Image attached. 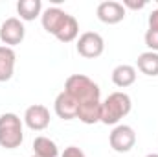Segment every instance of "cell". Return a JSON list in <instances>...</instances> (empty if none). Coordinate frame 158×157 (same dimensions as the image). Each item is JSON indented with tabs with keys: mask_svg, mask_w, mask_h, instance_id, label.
Masks as SVG:
<instances>
[{
	"mask_svg": "<svg viewBox=\"0 0 158 157\" xmlns=\"http://www.w3.org/2000/svg\"><path fill=\"white\" fill-rule=\"evenodd\" d=\"M132 109V102L131 96L123 91H116L112 94H109L105 98V102H101V124L107 126H116L121 118H125Z\"/></svg>",
	"mask_w": 158,
	"mask_h": 157,
	"instance_id": "6da1fadb",
	"label": "cell"
},
{
	"mask_svg": "<svg viewBox=\"0 0 158 157\" xmlns=\"http://www.w3.org/2000/svg\"><path fill=\"white\" fill-rule=\"evenodd\" d=\"M64 91L77 102V107L81 104H86V102H99V96H101L99 85L94 83L85 74L68 76L66 83H64Z\"/></svg>",
	"mask_w": 158,
	"mask_h": 157,
	"instance_id": "7a4b0ae2",
	"label": "cell"
},
{
	"mask_svg": "<svg viewBox=\"0 0 158 157\" xmlns=\"http://www.w3.org/2000/svg\"><path fill=\"white\" fill-rule=\"evenodd\" d=\"M24 141L22 120L15 113L0 115V146L6 150H15Z\"/></svg>",
	"mask_w": 158,
	"mask_h": 157,
	"instance_id": "3957f363",
	"label": "cell"
},
{
	"mask_svg": "<svg viewBox=\"0 0 158 157\" xmlns=\"http://www.w3.org/2000/svg\"><path fill=\"white\" fill-rule=\"evenodd\" d=\"M109 142H110V148L118 154H127L134 148L136 144V131L127 126V124H118L110 135H109Z\"/></svg>",
	"mask_w": 158,
	"mask_h": 157,
	"instance_id": "277c9868",
	"label": "cell"
},
{
	"mask_svg": "<svg viewBox=\"0 0 158 157\" xmlns=\"http://www.w3.org/2000/svg\"><path fill=\"white\" fill-rule=\"evenodd\" d=\"M77 54L83 56L85 59H96L103 54L105 50V41L98 32H85L77 39Z\"/></svg>",
	"mask_w": 158,
	"mask_h": 157,
	"instance_id": "5b68a950",
	"label": "cell"
},
{
	"mask_svg": "<svg viewBox=\"0 0 158 157\" xmlns=\"http://www.w3.org/2000/svg\"><path fill=\"white\" fill-rule=\"evenodd\" d=\"M24 37H26V28H24L20 19L9 17V19H6L2 22V26H0V41L4 43V46L13 48V46L20 44L24 41Z\"/></svg>",
	"mask_w": 158,
	"mask_h": 157,
	"instance_id": "8992f818",
	"label": "cell"
},
{
	"mask_svg": "<svg viewBox=\"0 0 158 157\" xmlns=\"http://www.w3.org/2000/svg\"><path fill=\"white\" fill-rule=\"evenodd\" d=\"M50 111L46 105H30L24 113V124L31 129V131H44L48 126H50Z\"/></svg>",
	"mask_w": 158,
	"mask_h": 157,
	"instance_id": "52a82bcc",
	"label": "cell"
},
{
	"mask_svg": "<svg viewBox=\"0 0 158 157\" xmlns=\"http://www.w3.org/2000/svg\"><path fill=\"white\" fill-rule=\"evenodd\" d=\"M96 15L101 22L105 24H118L125 19L127 15V9L121 6V2H116V0H105L98 6L96 9Z\"/></svg>",
	"mask_w": 158,
	"mask_h": 157,
	"instance_id": "ba28073f",
	"label": "cell"
},
{
	"mask_svg": "<svg viewBox=\"0 0 158 157\" xmlns=\"http://www.w3.org/2000/svg\"><path fill=\"white\" fill-rule=\"evenodd\" d=\"M66 19H68V13L63 11L61 7H48V9H44L42 15H40V24H42V28H44L48 34H52V35L55 37Z\"/></svg>",
	"mask_w": 158,
	"mask_h": 157,
	"instance_id": "9c48e42d",
	"label": "cell"
},
{
	"mask_svg": "<svg viewBox=\"0 0 158 157\" xmlns=\"http://www.w3.org/2000/svg\"><path fill=\"white\" fill-rule=\"evenodd\" d=\"M53 107H55L57 117L63 118V120H74V118H77V102L66 91H63V92L57 94Z\"/></svg>",
	"mask_w": 158,
	"mask_h": 157,
	"instance_id": "30bf717a",
	"label": "cell"
},
{
	"mask_svg": "<svg viewBox=\"0 0 158 157\" xmlns=\"http://www.w3.org/2000/svg\"><path fill=\"white\" fill-rule=\"evenodd\" d=\"M15 61H17L15 50L2 44V46H0V83H2V81H9V79L13 78Z\"/></svg>",
	"mask_w": 158,
	"mask_h": 157,
	"instance_id": "8fae6325",
	"label": "cell"
},
{
	"mask_svg": "<svg viewBox=\"0 0 158 157\" xmlns=\"http://www.w3.org/2000/svg\"><path fill=\"white\" fill-rule=\"evenodd\" d=\"M136 81V69L132 65H118L112 70V83L119 89H127Z\"/></svg>",
	"mask_w": 158,
	"mask_h": 157,
	"instance_id": "7c38bea8",
	"label": "cell"
},
{
	"mask_svg": "<svg viewBox=\"0 0 158 157\" xmlns=\"http://www.w3.org/2000/svg\"><path fill=\"white\" fill-rule=\"evenodd\" d=\"M17 13L20 20H35L37 17L42 15V2L40 0H20L17 2Z\"/></svg>",
	"mask_w": 158,
	"mask_h": 157,
	"instance_id": "4fadbf2b",
	"label": "cell"
},
{
	"mask_svg": "<svg viewBox=\"0 0 158 157\" xmlns=\"http://www.w3.org/2000/svg\"><path fill=\"white\" fill-rule=\"evenodd\" d=\"M77 118L83 124H98L101 118V100L99 102H86L77 107Z\"/></svg>",
	"mask_w": 158,
	"mask_h": 157,
	"instance_id": "5bb4252c",
	"label": "cell"
},
{
	"mask_svg": "<svg viewBox=\"0 0 158 157\" xmlns=\"http://www.w3.org/2000/svg\"><path fill=\"white\" fill-rule=\"evenodd\" d=\"M33 155L37 157H59V148L50 137H35L33 141Z\"/></svg>",
	"mask_w": 158,
	"mask_h": 157,
	"instance_id": "9a60e30c",
	"label": "cell"
},
{
	"mask_svg": "<svg viewBox=\"0 0 158 157\" xmlns=\"http://www.w3.org/2000/svg\"><path fill=\"white\" fill-rule=\"evenodd\" d=\"M138 70L145 76H158V54L156 52H143L138 56Z\"/></svg>",
	"mask_w": 158,
	"mask_h": 157,
	"instance_id": "2e32d148",
	"label": "cell"
},
{
	"mask_svg": "<svg viewBox=\"0 0 158 157\" xmlns=\"http://www.w3.org/2000/svg\"><path fill=\"white\" fill-rule=\"evenodd\" d=\"M79 35V24L77 20H76V17L74 15H68V19L64 20V24L61 26V30L57 32V35H55V39L61 41V43H72V41H76Z\"/></svg>",
	"mask_w": 158,
	"mask_h": 157,
	"instance_id": "e0dca14e",
	"label": "cell"
},
{
	"mask_svg": "<svg viewBox=\"0 0 158 157\" xmlns=\"http://www.w3.org/2000/svg\"><path fill=\"white\" fill-rule=\"evenodd\" d=\"M143 39H145V44H147L149 52H156L158 54V30H147Z\"/></svg>",
	"mask_w": 158,
	"mask_h": 157,
	"instance_id": "ac0fdd59",
	"label": "cell"
},
{
	"mask_svg": "<svg viewBox=\"0 0 158 157\" xmlns=\"http://www.w3.org/2000/svg\"><path fill=\"white\" fill-rule=\"evenodd\" d=\"M61 157H86V155L77 146H68V148H64V152L61 154Z\"/></svg>",
	"mask_w": 158,
	"mask_h": 157,
	"instance_id": "d6986e66",
	"label": "cell"
},
{
	"mask_svg": "<svg viewBox=\"0 0 158 157\" xmlns=\"http://www.w3.org/2000/svg\"><path fill=\"white\" fill-rule=\"evenodd\" d=\"M121 6H123L125 9H127V7H129V9H143V7L147 6V2H145V0H142V2H136V0H123Z\"/></svg>",
	"mask_w": 158,
	"mask_h": 157,
	"instance_id": "ffe728a7",
	"label": "cell"
},
{
	"mask_svg": "<svg viewBox=\"0 0 158 157\" xmlns=\"http://www.w3.org/2000/svg\"><path fill=\"white\" fill-rule=\"evenodd\" d=\"M149 30H158V9L149 13Z\"/></svg>",
	"mask_w": 158,
	"mask_h": 157,
	"instance_id": "44dd1931",
	"label": "cell"
},
{
	"mask_svg": "<svg viewBox=\"0 0 158 157\" xmlns=\"http://www.w3.org/2000/svg\"><path fill=\"white\" fill-rule=\"evenodd\" d=\"M145 157H158V154H149V155H145Z\"/></svg>",
	"mask_w": 158,
	"mask_h": 157,
	"instance_id": "7402d4cb",
	"label": "cell"
},
{
	"mask_svg": "<svg viewBox=\"0 0 158 157\" xmlns=\"http://www.w3.org/2000/svg\"><path fill=\"white\" fill-rule=\"evenodd\" d=\"M31 157H37V155H31Z\"/></svg>",
	"mask_w": 158,
	"mask_h": 157,
	"instance_id": "603a6c76",
	"label": "cell"
}]
</instances>
